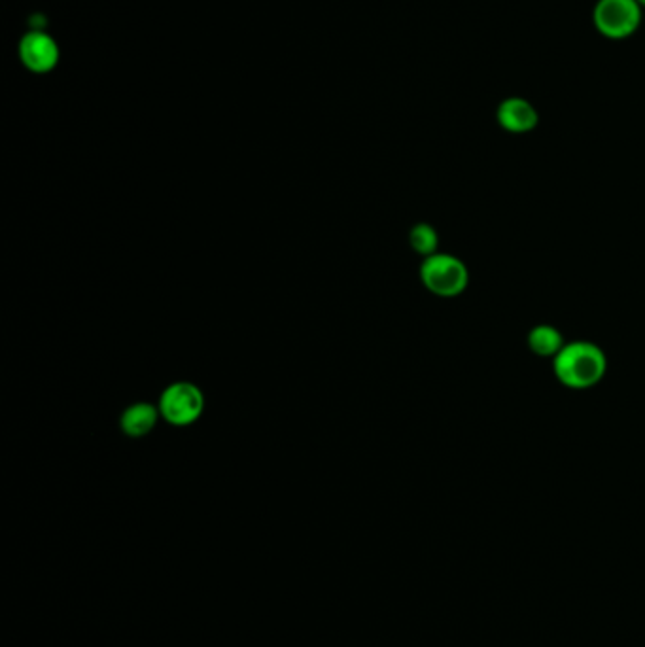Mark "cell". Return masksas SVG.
<instances>
[{
	"mask_svg": "<svg viewBox=\"0 0 645 647\" xmlns=\"http://www.w3.org/2000/svg\"><path fill=\"white\" fill-rule=\"evenodd\" d=\"M553 371L560 385L572 390H587L604 379L608 358L594 343L572 341L553 358Z\"/></svg>",
	"mask_w": 645,
	"mask_h": 647,
	"instance_id": "6da1fadb",
	"label": "cell"
},
{
	"mask_svg": "<svg viewBox=\"0 0 645 647\" xmlns=\"http://www.w3.org/2000/svg\"><path fill=\"white\" fill-rule=\"evenodd\" d=\"M420 280L437 298H458L466 292L470 273L462 260L451 254H439L424 258L420 265Z\"/></svg>",
	"mask_w": 645,
	"mask_h": 647,
	"instance_id": "7a4b0ae2",
	"label": "cell"
},
{
	"mask_svg": "<svg viewBox=\"0 0 645 647\" xmlns=\"http://www.w3.org/2000/svg\"><path fill=\"white\" fill-rule=\"evenodd\" d=\"M593 21L600 35L623 40L638 31L642 23V6L638 0H598Z\"/></svg>",
	"mask_w": 645,
	"mask_h": 647,
	"instance_id": "3957f363",
	"label": "cell"
},
{
	"mask_svg": "<svg viewBox=\"0 0 645 647\" xmlns=\"http://www.w3.org/2000/svg\"><path fill=\"white\" fill-rule=\"evenodd\" d=\"M203 392L192 383H175L165 388L159 400V415L173 426H188L201 417Z\"/></svg>",
	"mask_w": 645,
	"mask_h": 647,
	"instance_id": "277c9868",
	"label": "cell"
},
{
	"mask_svg": "<svg viewBox=\"0 0 645 647\" xmlns=\"http://www.w3.org/2000/svg\"><path fill=\"white\" fill-rule=\"evenodd\" d=\"M19 55L25 67L38 74L50 72L59 63V48L52 36L33 31L21 40Z\"/></svg>",
	"mask_w": 645,
	"mask_h": 647,
	"instance_id": "5b68a950",
	"label": "cell"
},
{
	"mask_svg": "<svg viewBox=\"0 0 645 647\" xmlns=\"http://www.w3.org/2000/svg\"><path fill=\"white\" fill-rule=\"evenodd\" d=\"M540 122V114L530 101L523 97H509L498 106V123L507 133L524 135L536 129Z\"/></svg>",
	"mask_w": 645,
	"mask_h": 647,
	"instance_id": "8992f818",
	"label": "cell"
},
{
	"mask_svg": "<svg viewBox=\"0 0 645 647\" xmlns=\"http://www.w3.org/2000/svg\"><path fill=\"white\" fill-rule=\"evenodd\" d=\"M159 409L150 403H133L122 415V430L131 438H144L156 428Z\"/></svg>",
	"mask_w": 645,
	"mask_h": 647,
	"instance_id": "52a82bcc",
	"label": "cell"
},
{
	"mask_svg": "<svg viewBox=\"0 0 645 647\" xmlns=\"http://www.w3.org/2000/svg\"><path fill=\"white\" fill-rule=\"evenodd\" d=\"M566 343L557 328L541 324L528 335V347L540 358H555Z\"/></svg>",
	"mask_w": 645,
	"mask_h": 647,
	"instance_id": "ba28073f",
	"label": "cell"
},
{
	"mask_svg": "<svg viewBox=\"0 0 645 647\" xmlns=\"http://www.w3.org/2000/svg\"><path fill=\"white\" fill-rule=\"evenodd\" d=\"M409 241H411L413 250L420 256H424V258L434 256L437 252V246H439L437 231L430 224H417L409 233Z\"/></svg>",
	"mask_w": 645,
	"mask_h": 647,
	"instance_id": "9c48e42d",
	"label": "cell"
},
{
	"mask_svg": "<svg viewBox=\"0 0 645 647\" xmlns=\"http://www.w3.org/2000/svg\"><path fill=\"white\" fill-rule=\"evenodd\" d=\"M638 2H640V6H642V8H645V0H638Z\"/></svg>",
	"mask_w": 645,
	"mask_h": 647,
	"instance_id": "30bf717a",
	"label": "cell"
}]
</instances>
